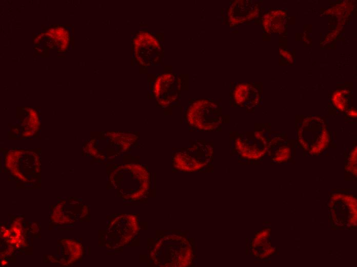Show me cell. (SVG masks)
I'll use <instances>...</instances> for the list:
<instances>
[{
    "mask_svg": "<svg viewBox=\"0 0 357 267\" xmlns=\"http://www.w3.org/2000/svg\"><path fill=\"white\" fill-rule=\"evenodd\" d=\"M187 118L192 127L204 131L215 130L222 122L219 106L207 100L195 102L189 109Z\"/></svg>",
    "mask_w": 357,
    "mask_h": 267,
    "instance_id": "2",
    "label": "cell"
},
{
    "mask_svg": "<svg viewBox=\"0 0 357 267\" xmlns=\"http://www.w3.org/2000/svg\"><path fill=\"white\" fill-rule=\"evenodd\" d=\"M151 254L155 262L165 266L187 265L192 257L189 243L178 236L164 237L156 244Z\"/></svg>",
    "mask_w": 357,
    "mask_h": 267,
    "instance_id": "1",
    "label": "cell"
},
{
    "mask_svg": "<svg viewBox=\"0 0 357 267\" xmlns=\"http://www.w3.org/2000/svg\"><path fill=\"white\" fill-rule=\"evenodd\" d=\"M135 52L138 62L144 65H150L158 58L160 47L157 41L150 34L143 33L134 42Z\"/></svg>",
    "mask_w": 357,
    "mask_h": 267,
    "instance_id": "7",
    "label": "cell"
},
{
    "mask_svg": "<svg viewBox=\"0 0 357 267\" xmlns=\"http://www.w3.org/2000/svg\"><path fill=\"white\" fill-rule=\"evenodd\" d=\"M256 93L254 88L250 85H240L234 91L235 101L241 105H249V102H251V105H253V103L256 101Z\"/></svg>",
    "mask_w": 357,
    "mask_h": 267,
    "instance_id": "9",
    "label": "cell"
},
{
    "mask_svg": "<svg viewBox=\"0 0 357 267\" xmlns=\"http://www.w3.org/2000/svg\"><path fill=\"white\" fill-rule=\"evenodd\" d=\"M318 121H307L299 129L300 142L305 143L306 147H313V150L323 148L328 138L325 125Z\"/></svg>",
    "mask_w": 357,
    "mask_h": 267,
    "instance_id": "6",
    "label": "cell"
},
{
    "mask_svg": "<svg viewBox=\"0 0 357 267\" xmlns=\"http://www.w3.org/2000/svg\"><path fill=\"white\" fill-rule=\"evenodd\" d=\"M121 170L123 173L122 181L124 185L121 190L125 192V198H140L146 192L148 186V176L146 170L136 165H125Z\"/></svg>",
    "mask_w": 357,
    "mask_h": 267,
    "instance_id": "4",
    "label": "cell"
},
{
    "mask_svg": "<svg viewBox=\"0 0 357 267\" xmlns=\"http://www.w3.org/2000/svg\"><path fill=\"white\" fill-rule=\"evenodd\" d=\"M178 83L175 77L164 74L160 77L154 85V92L158 101L162 105H167L177 97Z\"/></svg>",
    "mask_w": 357,
    "mask_h": 267,
    "instance_id": "8",
    "label": "cell"
},
{
    "mask_svg": "<svg viewBox=\"0 0 357 267\" xmlns=\"http://www.w3.org/2000/svg\"><path fill=\"white\" fill-rule=\"evenodd\" d=\"M212 156V147L205 141H200L195 146L176 154L175 167L184 171L200 170L208 164Z\"/></svg>",
    "mask_w": 357,
    "mask_h": 267,
    "instance_id": "3",
    "label": "cell"
},
{
    "mask_svg": "<svg viewBox=\"0 0 357 267\" xmlns=\"http://www.w3.org/2000/svg\"><path fill=\"white\" fill-rule=\"evenodd\" d=\"M269 145L260 132L252 135H241L234 140V147L244 157L257 158L265 153Z\"/></svg>",
    "mask_w": 357,
    "mask_h": 267,
    "instance_id": "5",
    "label": "cell"
}]
</instances>
